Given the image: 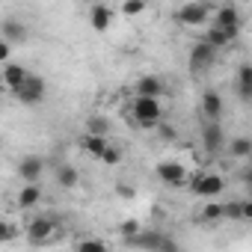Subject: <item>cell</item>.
I'll use <instances>...</instances> for the list:
<instances>
[{
	"label": "cell",
	"mask_w": 252,
	"mask_h": 252,
	"mask_svg": "<svg viewBox=\"0 0 252 252\" xmlns=\"http://www.w3.org/2000/svg\"><path fill=\"white\" fill-rule=\"evenodd\" d=\"M131 122H137L140 128H158V122H163V107L155 98H134L131 101Z\"/></svg>",
	"instance_id": "6da1fadb"
},
{
	"label": "cell",
	"mask_w": 252,
	"mask_h": 252,
	"mask_svg": "<svg viewBox=\"0 0 252 252\" xmlns=\"http://www.w3.org/2000/svg\"><path fill=\"white\" fill-rule=\"evenodd\" d=\"M211 27H217V30H222L231 42H237V36H240V30H243V18H240V9L237 6H217L214 12H211V21H208Z\"/></svg>",
	"instance_id": "7a4b0ae2"
},
{
	"label": "cell",
	"mask_w": 252,
	"mask_h": 252,
	"mask_svg": "<svg viewBox=\"0 0 252 252\" xmlns=\"http://www.w3.org/2000/svg\"><path fill=\"white\" fill-rule=\"evenodd\" d=\"M57 222L51 220V217H33L30 220V225H27V240L33 243V246H45V243H54L57 240Z\"/></svg>",
	"instance_id": "3957f363"
},
{
	"label": "cell",
	"mask_w": 252,
	"mask_h": 252,
	"mask_svg": "<svg viewBox=\"0 0 252 252\" xmlns=\"http://www.w3.org/2000/svg\"><path fill=\"white\" fill-rule=\"evenodd\" d=\"M211 12H214L211 3H196L193 0V3H184V6L175 9V21L184 24V27H199V24L211 21Z\"/></svg>",
	"instance_id": "277c9868"
},
{
	"label": "cell",
	"mask_w": 252,
	"mask_h": 252,
	"mask_svg": "<svg viewBox=\"0 0 252 252\" xmlns=\"http://www.w3.org/2000/svg\"><path fill=\"white\" fill-rule=\"evenodd\" d=\"M45 92H48V83H45V77L30 71V74H27V80H24V83H21V86H18L12 95H15L21 104H39V101L45 98Z\"/></svg>",
	"instance_id": "5b68a950"
},
{
	"label": "cell",
	"mask_w": 252,
	"mask_h": 252,
	"mask_svg": "<svg viewBox=\"0 0 252 252\" xmlns=\"http://www.w3.org/2000/svg\"><path fill=\"white\" fill-rule=\"evenodd\" d=\"M190 190H193L196 196H202V199H214V196H220V193L225 190V181H222V175L202 172V175H196V178H193Z\"/></svg>",
	"instance_id": "8992f818"
},
{
	"label": "cell",
	"mask_w": 252,
	"mask_h": 252,
	"mask_svg": "<svg viewBox=\"0 0 252 252\" xmlns=\"http://www.w3.org/2000/svg\"><path fill=\"white\" fill-rule=\"evenodd\" d=\"M27 74H30V68L21 65V63H6V65H0V89L12 95V92L27 80Z\"/></svg>",
	"instance_id": "52a82bcc"
},
{
	"label": "cell",
	"mask_w": 252,
	"mask_h": 252,
	"mask_svg": "<svg viewBox=\"0 0 252 252\" xmlns=\"http://www.w3.org/2000/svg\"><path fill=\"white\" fill-rule=\"evenodd\" d=\"M214 60H217V51H211L208 45L196 42V45L190 48V60H187V65H190L193 74H202V71H208V68L214 65Z\"/></svg>",
	"instance_id": "ba28073f"
},
{
	"label": "cell",
	"mask_w": 252,
	"mask_h": 252,
	"mask_svg": "<svg viewBox=\"0 0 252 252\" xmlns=\"http://www.w3.org/2000/svg\"><path fill=\"white\" fill-rule=\"evenodd\" d=\"M163 92H166V83L158 74H143L134 83V98H155V101H160Z\"/></svg>",
	"instance_id": "9c48e42d"
},
{
	"label": "cell",
	"mask_w": 252,
	"mask_h": 252,
	"mask_svg": "<svg viewBox=\"0 0 252 252\" xmlns=\"http://www.w3.org/2000/svg\"><path fill=\"white\" fill-rule=\"evenodd\" d=\"M155 172H158V178H160L163 184H169V187H181V184L187 181V169H184L178 160H160V163L155 166Z\"/></svg>",
	"instance_id": "30bf717a"
},
{
	"label": "cell",
	"mask_w": 252,
	"mask_h": 252,
	"mask_svg": "<svg viewBox=\"0 0 252 252\" xmlns=\"http://www.w3.org/2000/svg\"><path fill=\"white\" fill-rule=\"evenodd\" d=\"M0 39H3L9 48H15V45H24V42L30 39V30H27V24H24V21L9 18V21L0 24Z\"/></svg>",
	"instance_id": "8fae6325"
},
{
	"label": "cell",
	"mask_w": 252,
	"mask_h": 252,
	"mask_svg": "<svg viewBox=\"0 0 252 252\" xmlns=\"http://www.w3.org/2000/svg\"><path fill=\"white\" fill-rule=\"evenodd\" d=\"M113 6L110 3H92L89 6V27L95 30V33H107L110 27H113Z\"/></svg>",
	"instance_id": "7c38bea8"
},
{
	"label": "cell",
	"mask_w": 252,
	"mask_h": 252,
	"mask_svg": "<svg viewBox=\"0 0 252 252\" xmlns=\"http://www.w3.org/2000/svg\"><path fill=\"white\" fill-rule=\"evenodd\" d=\"M18 175L24 178V184H39V178H42V172H45V160L39 158V155H27V158H21L18 160Z\"/></svg>",
	"instance_id": "4fadbf2b"
},
{
	"label": "cell",
	"mask_w": 252,
	"mask_h": 252,
	"mask_svg": "<svg viewBox=\"0 0 252 252\" xmlns=\"http://www.w3.org/2000/svg\"><path fill=\"white\" fill-rule=\"evenodd\" d=\"M202 146H205V152H211V155L225 146V134H222V128H220V122H202Z\"/></svg>",
	"instance_id": "5bb4252c"
},
{
	"label": "cell",
	"mask_w": 252,
	"mask_h": 252,
	"mask_svg": "<svg viewBox=\"0 0 252 252\" xmlns=\"http://www.w3.org/2000/svg\"><path fill=\"white\" fill-rule=\"evenodd\" d=\"M39 202H42V184H24L15 193V208L18 211H33Z\"/></svg>",
	"instance_id": "9a60e30c"
},
{
	"label": "cell",
	"mask_w": 252,
	"mask_h": 252,
	"mask_svg": "<svg viewBox=\"0 0 252 252\" xmlns=\"http://www.w3.org/2000/svg\"><path fill=\"white\" fill-rule=\"evenodd\" d=\"M199 42H202V45H208V48H211V51H217V54L234 45V42H231L222 30H217V27H211V24L205 27V33H202V39H199Z\"/></svg>",
	"instance_id": "2e32d148"
},
{
	"label": "cell",
	"mask_w": 252,
	"mask_h": 252,
	"mask_svg": "<svg viewBox=\"0 0 252 252\" xmlns=\"http://www.w3.org/2000/svg\"><path fill=\"white\" fill-rule=\"evenodd\" d=\"M202 113H205L208 122H217V119H220V113H222V98H220V92H214V89H205V92H202Z\"/></svg>",
	"instance_id": "e0dca14e"
},
{
	"label": "cell",
	"mask_w": 252,
	"mask_h": 252,
	"mask_svg": "<svg viewBox=\"0 0 252 252\" xmlns=\"http://www.w3.org/2000/svg\"><path fill=\"white\" fill-rule=\"evenodd\" d=\"M107 143H110V137H95V134H83V137H80V149H83L89 158H95V160L104 155Z\"/></svg>",
	"instance_id": "ac0fdd59"
},
{
	"label": "cell",
	"mask_w": 252,
	"mask_h": 252,
	"mask_svg": "<svg viewBox=\"0 0 252 252\" xmlns=\"http://www.w3.org/2000/svg\"><path fill=\"white\" fill-rule=\"evenodd\" d=\"M237 92H240L243 101L252 98V65H246V63L237 68Z\"/></svg>",
	"instance_id": "d6986e66"
},
{
	"label": "cell",
	"mask_w": 252,
	"mask_h": 252,
	"mask_svg": "<svg viewBox=\"0 0 252 252\" xmlns=\"http://www.w3.org/2000/svg\"><path fill=\"white\" fill-rule=\"evenodd\" d=\"M57 181H60V187H63V190H74V187H77V181H80V172H77L71 163H63V166L57 169Z\"/></svg>",
	"instance_id": "ffe728a7"
},
{
	"label": "cell",
	"mask_w": 252,
	"mask_h": 252,
	"mask_svg": "<svg viewBox=\"0 0 252 252\" xmlns=\"http://www.w3.org/2000/svg\"><path fill=\"white\" fill-rule=\"evenodd\" d=\"M228 155L237 158V160H246V158L252 155V140H249V137H234V140L228 143Z\"/></svg>",
	"instance_id": "44dd1931"
},
{
	"label": "cell",
	"mask_w": 252,
	"mask_h": 252,
	"mask_svg": "<svg viewBox=\"0 0 252 252\" xmlns=\"http://www.w3.org/2000/svg\"><path fill=\"white\" fill-rule=\"evenodd\" d=\"M83 134L110 137V119H104V116H89V119H86V131H83Z\"/></svg>",
	"instance_id": "7402d4cb"
},
{
	"label": "cell",
	"mask_w": 252,
	"mask_h": 252,
	"mask_svg": "<svg viewBox=\"0 0 252 252\" xmlns=\"http://www.w3.org/2000/svg\"><path fill=\"white\" fill-rule=\"evenodd\" d=\"M74 252H110V249H107V243L98 240V237H83V240H77Z\"/></svg>",
	"instance_id": "603a6c76"
},
{
	"label": "cell",
	"mask_w": 252,
	"mask_h": 252,
	"mask_svg": "<svg viewBox=\"0 0 252 252\" xmlns=\"http://www.w3.org/2000/svg\"><path fill=\"white\" fill-rule=\"evenodd\" d=\"M146 9H149L146 0H125V3H122V15H128V18H137V15H143Z\"/></svg>",
	"instance_id": "cb8c5ba5"
},
{
	"label": "cell",
	"mask_w": 252,
	"mask_h": 252,
	"mask_svg": "<svg viewBox=\"0 0 252 252\" xmlns=\"http://www.w3.org/2000/svg\"><path fill=\"white\" fill-rule=\"evenodd\" d=\"M98 160H101V163H107V166H116V163L122 160V149L110 140V143H107V149H104V155H101Z\"/></svg>",
	"instance_id": "d4e9b609"
},
{
	"label": "cell",
	"mask_w": 252,
	"mask_h": 252,
	"mask_svg": "<svg viewBox=\"0 0 252 252\" xmlns=\"http://www.w3.org/2000/svg\"><path fill=\"white\" fill-rule=\"evenodd\" d=\"M199 217H202L205 222H220V220H222V205H217V202H208V205L199 211Z\"/></svg>",
	"instance_id": "484cf974"
},
{
	"label": "cell",
	"mask_w": 252,
	"mask_h": 252,
	"mask_svg": "<svg viewBox=\"0 0 252 252\" xmlns=\"http://www.w3.org/2000/svg\"><path fill=\"white\" fill-rule=\"evenodd\" d=\"M222 220H243V199L237 202H225L222 205Z\"/></svg>",
	"instance_id": "4316f807"
},
{
	"label": "cell",
	"mask_w": 252,
	"mask_h": 252,
	"mask_svg": "<svg viewBox=\"0 0 252 252\" xmlns=\"http://www.w3.org/2000/svg\"><path fill=\"white\" fill-rule=\"evenodd\" d=\"M12 237H18V225H12L9 220H0V246L9 243Z\"/></svg>",
	"instance_id": "83f0119b"
},
{
	"label": "cell",
	"mask_w": 252,
	"mask_h": 252,
	"mask_svg": "<svg viewBox=\"0 0 252 252\" xmlns=\"http://www.w3.org/2000/svg\"><path fill=\"white\" fill-rule=\"evenodd\" d=\"M140 231H143V228H140V222H137V220H125V222L119 225V234H122L125 240H131V237H137Z\"/></svg>",
	"instance_id": "f1b7e54d"
},
{
	"label": "cell",
	"mask_w": 252,
	"mask_h": 252,
	"mask_svg": "<svg viewBox=\"0 0 252 252\" xmlns=\"http://www.w3.org/2000/svg\"><path fill=\"white\" fill-rule=\"evenodd\" d=\"M155 252H181V246H178V243H175L169 234H160V240H158Z\"/></svg>",
	"instance_id": "f546056e"
},
{
	"label": "cell",
	"mask_w": 252,
	"mask_h": 252,
	"mask_svg": "<svg viewBox=\"0 0 252 252\" xmlns=\"http://www.w3.org/2000/svg\"><path fill=\"white\" fill-rule=\"evenodd\" d=\"M155 131H158V137H160V140H166V143H172V140H175V128H172L166 119H163V122H158V128H155Z\"/></svg>",
	"instance_id": "4dcf8cb0"
},
{
	"label": "cell",
	"mask_w": 252,
	"mask_h": 252,
	"mask_svg": "<svg viewBox=\"0 0 252 252\" xmlns=\"http://www.w3.org/2000/svg\"><path fill=\"white\" fill-rule=\"evenodd\" d=\"M6 63H12V48L0 39V65H6Z\"/></svg>",
	"instance_id": "1f68e13d"
},
{
	"label": "cell",
	"mask_w": 252,
	"mask_h": 252,
	"mask_svg": "<svg viewBox=\"0 0 252 252\" xmlns=\"http://www.w3.org/2000/svg\"><path fill=\"white\" fill-rule=\"evenodd\" d=\"M243 220H252V202L243 199Z\"/></svg>",
	"instance_id": "d6a6232c"
},
{
	"label": "cell",
	"mask_w": 252,
	"mask_h": 252,
	"mask_svg": "<svg viewBox=\"0 0 252 252\" xmlns=\"http://www.w3.org/2000/svg\"><path fill=\"white\" fill-rule=\"evenodd\" d=\"M119 193H122V196H125V199H131V196H134V190H131V187H128V184H119Z\"/></svg>",
	"instance_id": "836d02e7"
}]
</instances>
